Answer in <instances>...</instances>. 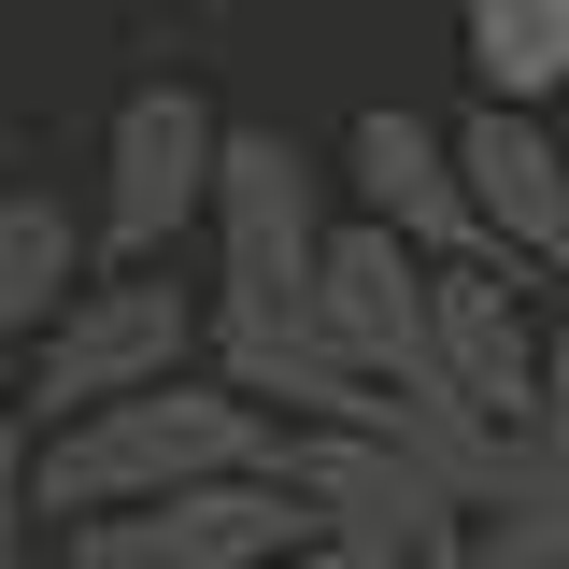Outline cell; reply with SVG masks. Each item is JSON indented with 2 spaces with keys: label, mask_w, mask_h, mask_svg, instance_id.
Wrapping results in <instances>:
<instances>
[{
  "label": "cell",
  "mask_w": 569,
  "mask_h": 569,
  "mask_svg": "<svg viewBox=\"0 0 569 569\" xmlns=\"http://www.w3.org/2000/svg\"><path fill=\"white\" fill-rule=\"evenodd\" d=\"M200 356H213V370H228L271 427H385V413H399V399H385V385H370L313 313H213Z\"/></svg>",
  "instance_id": "obj_11"
},
{
  "label": "cell",
  "mask_w": 569,
  "mask_h": 569,
  "mask_svg": "<svg viewBox=\"0 0 569 569\" xmlns=\"http://www.w3.org/2000/svg\"><path fill=\"white\" fill-rule=\"evenodd\" d=\"M456 43H470V86L485 100H556L569 86V0H456Z\"/></svg>",
  "instance_id": "obj_13"
},
{
  "label": "cell",
  "mask_w": 569,
  "mask_h": 569,
  "mask_svg": "<svg viewBox=\"0 0 569 569\" xmlns=\"http://www.w3.org/2000/svg\"><path fill=\"white\" fill-rule=\"evenodd\" d=\"M213 342V299L200 284H171V257L157 271H86L71 284V313L29 342V413H100V399H142V385H171V370H200Z\"/></svg>",
  "instance_id": "obj_2"
},
{
  "label": "cell",
  "mask_w": 569,
  "mask_h": 569,
  "mask_svg": "<svg viewBox=\"0 0 569 569\" xmlns=\"http://www.w3.org/2000/svg\"><path fill=\"white\" fill-rule=\"evenodd\" d=\"M427 313H441V370H456L470 413L541 427V284L512 257H441L427 271Z\"/></svg>",
  "instance_id": "obj_10"
},
{
  "label": "cell",
  "mask_w": 569,
  "mask_h": 569,
  "mask_svg": "<svg viewBox=\"0 0 569 569\" xmlns=\"http://www.w3.org/2000/svg\"><path fill=\"white\" fill-rule=\"evenodd\" d=\"M541 441L569 456V284H556V313H541Z\"/></svg>",
  "instance_id": "obj_15"
},
{
  "label": "cell",
  "mask_w": 569,
  "mask_h": 569,
  "mask_svg": "<svg viewBox=\"0 0 569 569\" xmlns=\"http://www.w3.org/2000/svg\"><path fill=\"white\" fill-rule=\"evenodd\" d=\"M284 485L313 498V527L385 569H456L470 556V498L385 427H284Z\"/></svg>",
  "instance_id": "obj_5"
},
{
  "label": "cell",
  "mask_w": 569,
  "mask_h": 569,
  "mask_svg": "<svg viewBox=\"0 0 569 569\" xmlns=\"http://www.w3.org/2000/svg\"><path fill=\"white\" fill-rule=\"evenodd\" d=\"M100 271V228H86V200H58V186H14L0 200V356H29L43 328L71 313V284Z\"/></svg>",
  "instance_id": "obj_12"
},
{
  "label": "cell",
  "mask_w": 569,
  "mask_h": 569,
  "mask_svg": "<svg viewBox=\"0 0 569 569\" xmlns=\"http://www.w3.org/2000/svg\"><path fill=\"white\" fill-rule=\"evenodd\" d=\"M29 456H43V413H29V385H0V569L43 541V498H29Z\"/></svg>",
  "instance_id": "obj_14"
},
{
  "label": "cell",
  "mask_w": 569,
  "mask_h": 569,
  "mask_svg": "<svg viewBox=\"0 0 569 569\" xmlns=\"http://www.w3.org/2000/svg\"><path fill=\"white\" fill-rule=\"evenodd\" d=\"M228 470H284V427L200 356V370H171V385H142V399L58 413L43 456H29V498H43V527H86V512L186 498V485H228Z\"/></svg>",
  "instance_id": "obj_1"
},
{
  "label": "cell",
  "mask_w": 569,
  "mask_h": 569,
  "mask_svg": "<svg viewBox=\"0 0 569 569\" xmlns=\"http://www.w3.org/2000/svg\"><path fill=\"white\" fill-rule=\"evenodd\" d=\"M427 271H441V257H413V242H399V228H370V213H342V228H328V257H313V328H328V342H342L385 399L456 385V370H441Z\"/></svg>",
  "instance_id": "obj_7"
},
{
  "label": "cell",
  "mask_w": 569,
  "mask_h": 569,
  "mask_svg": "<svg viewBox=\"0 0 569 569\" xmlns=\"http://www.w3.org/2000/svg\"><path fill=\"white\" fill-rule=\"evenodd\" d=\"M342 213L399 228L413 257H485V213H470L456 129H427L413 100H370V114L342 129Z\"/></svg>",
  "instance_id": "obj_9"
},
{
  "label": "cell",
  "mask_w": 569,
  "mask_h": 569,
  "mask_svg": "<svg viewBox=\"0 0 569 569\" xmlns=\"http://www.w3.org/2000/svg\"><path fill=\"white\" fill-rule=\"evenodd\" d=\"M213 157H228V114L200 86H129L114 129H100V186H86V228H100V271H157L186 228L213 213Z\"/></svg>",
  "instance_id": "obj_3"
},
{
  "label": "cell",
  "mask_w": 569,
  "mask_h": 569,
  "mask_svg": "<svg viewBox=\"0 0 569 569\" xmlns=\"http://www.w3.org/2000/svg\"><path fill=\"white\" fill-rule=\"evenodd\" d=\"M299 541H313V498L284 470H228V485L129 498V512L58 527V569H284Z\"/></svg>",
  "instance_id": "obj_6"
},
{
  "label": "cell",
  "mask_w": 569,
  "mask_h": 569,
  "mask_svg": "<svg viewBox=\"0 0 569 569\" xmlns=\"http://www.w3.org/2000/svg\"><path fill=\"white\" fill-rule=\"evenodd\" d=\"M213 313H313V257H328V171L284 129H228L213 157Z\"/></svg>",
  "instance_id": "obj_4"
},
{
  "label": "cell",
  "mask_w": 569,
  "mask_h": 569,
  "mask_svg": "<svg viewBox=\"0 0 569 569\" xmlns=\"http://www.w3.org/2000/svg\"><path fill=\"white\" fill-rule=\"evenodd\" d=\"M456 569H470V556H456Z\"/></svg>",
  "instance_id": "obj_16"
},
{
  "label": "cell",
  "mask_w": 569,
  "mask_h": 569,
  "mask_svg": "<svg viewBox=\"0 0 569 569\" xmlns=\"http://www.w3.org/2000/svg\"><path fill=\"white\" fill-rule=\"evenodd\" d=\"M456 171H470V213H485V257H512L527 284H569V142L527 100H470Z\"/></svg>",
  "instance_id": "obj_8"
}]
</instances>
